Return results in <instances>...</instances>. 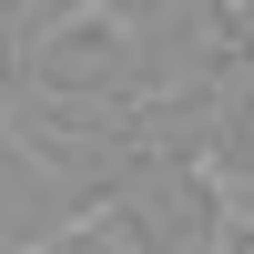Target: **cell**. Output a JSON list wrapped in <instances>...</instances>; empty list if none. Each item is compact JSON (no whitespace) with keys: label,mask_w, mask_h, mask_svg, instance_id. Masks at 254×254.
Segmentation results:
<instances>
[{"label":"cell","mask_w":254,"mask_h":254,"mask_svg":"<svg viewBox=\"0 0 254 254\" xmlns=\"http://www.w3.org/2000/svg\"><path fill=\"white\" fill-rule=\"evenodd\" d=\"M31 31H41V10H20V0H0V112L20 102V51H31Z\"/></svg>","instance_id":"277c9868"},{"label":"cell","mask_w":254,"mask_h":254,"mask_svg":"<svg viewBox=\"0 0 254 254\" xmlns=\"http://www.w3.org/2000/svg\"><path fill=\"white\" fill-rule=\"evenodd\" d=\"M214 254H254V214H244V224H224V244H214Z\"/></svg>","instance_id":"5b68a950"},{"label":"cell","mask_w":254,"mask_h":254,"mask_svg":"<svg viewBox=\"0 0 254 254\" xmlns=\"http://www.w3.org/2000/svg\"><path fill=\"white\" fill-rule=\"evenodd\" d=\"M203 173L214 183H254V71H234L203 102Z\"/></svg>","instance_id":"3957f363"},{"label":"cell","mask_w":254,"mask_h":254,"mask_svg":"<svg viewBox=\"0 0 254 254\" xmlns=\"http://www.w3.org/2000/svg\"><path fill=\"white\" fill-rule=\"evenodd\" d=\"M92 224H102L112 254H214L234 214H224V183L203 163H153V173L112 183L92 203Z\"/></svg>","instance_id":"6da1fadb"},{"label":"cell","mask_w":254,"mask_h":254,"mask_svg":"<svg viewBox=\"0 0 254 254\" xmlns=\"http://www.w3.org/2000/svg\"><path fill=\"white\" fill-rule=\"evenodd\" d=\"M61 224H81V214H71V193H61V183L41 173L10 132H0V254H41Z\"/></svg>","instance_id":"7a4b0ae2"}]
</instances>
